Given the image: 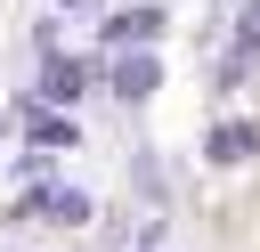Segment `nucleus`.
<instances>
[{"label": "nucleus", "instance_id": "obj_1", "mask_svg": "<svg viewBox=\"0 0 260 252\" xmlns=\"http://www.w3.org/2000/svg\"><path fill=\"white\" fill-rule=\"evenodd\" d=\"M114 89H122V98H146V89H154V57H122Z\"/></svg>", "mask_w": 260, "mask_h": 252}, {"label": "nucleus", "instance_id": "obj_2", "mask_svg": "<svg viewBox=\"0 0 260 252\" xmlns=\"http://www.w3.org/2000/svg\"><path fill=\"white\" fill-rule=\"evenodd\" d=\"M81 89V65L73 57H49V73H41V98H73Z\"/></svg>", "mask_w": 260, "mask_h": 252}, {"label": "nucleus", "instance_id": "obj_3", "mask_svg": "<svg viewBox=\"0 0 260 252\" xmlns=\"http://www.w3.org/2000/svg\"><path fill=\"white\" fill-rule=\"evenodd\" d=\"M252 146H260V130H244V122H228V130L211 138V154H219V163H244Z\"/></svg>", "mask_w": 260, "mask_h": 252}, {"label": "nucleus", "instance_id": "obj_4", "mask_svg": "<svg viewBox=\"0 0 260 252\" xmlns=\"http://www.w3.org/2000/svg\"><path fill=\"white\" fill-rule=\"evenodd\" d=\"M73 138V122H57V114H32V146H65Z\"/></svg>", "mask_w": 260, "mask_h": 252}, {"label": "nucleus", "instance_id": "obj_5", "mask_svg": "<svg viewBox=\"0 0 260 252\" xmlns=\"http://www.w3.org/2000/svg\"><path fill=\"white\" fill-rule=\"evenodd\" d=\"M130 33H154V8H130V16H114V41H130Z\"/></svg>", "mask_w": 260, "mask_h": 252}, {"label": "nucleus", "instance_id": "obj_6", "mask_svg": "<svg viewBox=\"0 0 260 252\" xmlns=\"http://www.w3.org/2000/svg\"><path fill=\"white\" fill-rule=\"evenodd\" d=\"M244 49H260V0L244 8Z\"/></svg>", "mask_w": 260, "mask_h": 252}]
</instances>
